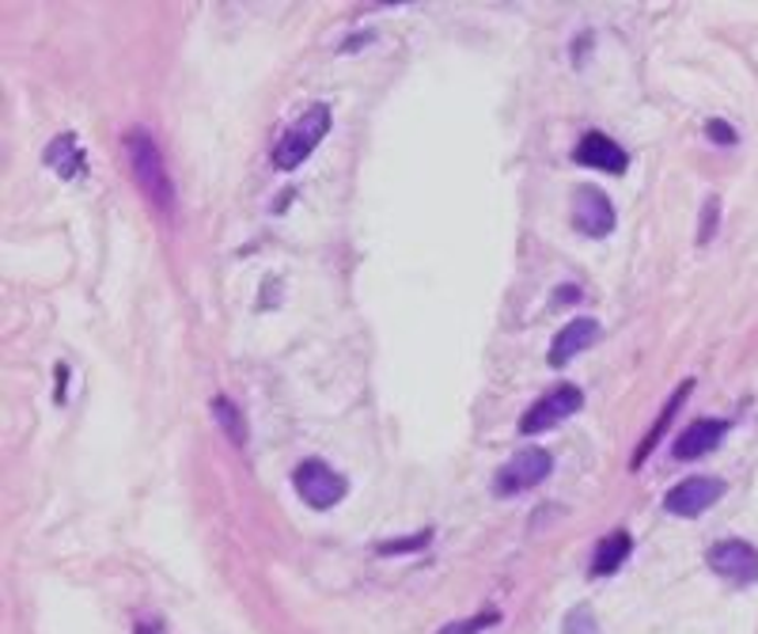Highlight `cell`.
Listing matches in <instances>:
<instances>
[{
    "label": "cell",
    "mask_w": 758,
    "mask_h": 634,
    "mask_svg": "<svg viewBox=\"0 0 758 634\" xmlns=\"http://www.w3.org/2000/svg\"><path fill=\"white\" fill-rule=\"evenodd\" d=\"M630 551H633V536L626 532V528L607 532L604 540L596 543V551H591V578H611L615 570H622Z\"/></svg>",
    "instance_id": "obj_12"
},
{
    "label": "cell",
    "mask_w": 758,
    "mask_h": 634,
    "mask_svg": "<svg viewBox=\"0 0 758 634\" xmlns=\"http://www.w3.org/2000/svg\"><path fill=\"white\" fill-rule=\"evenodd\" d=\"M717 216H720V198H709V202H705V210H702V232H698L702 247L709 243L713 232H717Z\"/></svg>",
    "instance_id": "obj_18"
},
{
    "label": "cell",
    "mask_w": 758,
    "mask_h": 634,
    "mask_svg": "<svg viewBox=\"0 0 758 634\" xmlns=\"http://www.w3.org/2000/svg\"><path fill=\"white\" fill-rule=\"evenodd\" d=\"M497 623H501V612H497V607H482L478 615H470V620L448 623V627H440L437 634H485L490 627H497Z\"/></svg>",
    "instance_id": "obj_16"
},
{
    "label": "cell",
    "mask_w": 758,
    "mask_h": 634,
    "mask_svg": "<svg viewBox=\"0 0 758 634\" xmlns=\"http://www.w3.org/2000/svg\"><path fill=\"white\" fill-rule=\"evenodd\" d=\"M691 388H694V380H686L683 388H675V392H671V399L664 403V414H660L656 425H652V430L644 433V441L638 445V453H633V464H630V467H641V464H644V456H649L652 448L660 445V437H664V430L671 425V419H675V411H679V406H683V399L691 395Z\"/></svg>",
    "instance_id": "obj_14"
},
{
    "label": "cell",
    "mask_w": 758,
    "mask_h": 634,
    "mask_svg": "<svg viewBox=\"0 0 758 634\" xmlns=\"http://www.w3.org/2000/svg\"><path fill=\"white\" fill-rule=\"evenodd\" d=\"M732 430V422L725 419H702V422H691L683 433L675 437V459H698L705 453H713V448L725 441V433Z\"/></svg>",
    "instance_id": "obj_11"
},
{
    "label": "cell",
    "mask_w": 758,
    "mask_h": 634,
    "mask_svg": "<svg viewBox=\"0 0 758 634\" xmlns=\"http://www.w3.org/2000/svg\"><path fill=\"white\" fill-rule=\"evenodd\" d=\"M327 129H330V107H327V103L308 107L289 129H285L281 141L274 145V168L277 171L300 168V163L319 149V141L327 137Z\"/></svg>",
    "instance_id": "obj_2"
},
{
    "label": "cell",
    "mask_w": 758,
    "mask_h": 634,
    "mask_svg": "<svg viewBox=\"0 0 758 634\" xmlns=\"http://www.w3.org/2000/svg\"><path fill=\"white\" fill-rule=\"evenodd\" d=\"M46 163L57 171L61 179H84L88 176V163H84V149L76 141V134H61L50 141L46 149Z\"/></svg>",
    "instance_id": "obj_13"
},
{
    "label": "cell",
    "mask_w": 758,
    "mask_h": 634,
    "mask_svg": "<svg viewBox=\"0 0 758 634\" xmlns=\"http://www.w3.org/2000/svg\"><path fill=\"white\" fill-rule=\"evenodd\" d=\"M429 540H433V532H429V528H425V532H421V536H414V540H395V543H383V547H380V554H395V551H417V547H425Z\"/></svg>",
    "instance_id": "obj_19"
},
{
    "label": "cell",
    "mask_w": 758,
    "mask_h": 634,
    "mask_svg": "<svg viewBox=\"0 0 758 634\" xmlns=\"http://www.w3.org/2000/svg\"><path fill=\"white\" fill-rule=\"evenodd\" d=\"M562 634H599V623H596V615H591L588 607H573V612L565 615V623H562Z\"/></svg>",
    "instance_id": "obj_17"
},
{
    "label": "cell",
    "mask_w": 758,
    "mask_h": 634,
    "mask_svg": "<svg viewBox=\"0 0 758 634\" xmlns=\"http://www.w3.org/2000/svg\"><path fill=\"white\" fill-rule=\"evenodd\" d=\"M709 570L717 578H725L728 585H755L758 581V547L744 543V540H720L717 547H709L705 554Z\"/></svg>",
    "instance_id": "obj_7"
},
{
    "label": "cell",
    "mask_w": 758,
    "mask_h": 634,
    "mask_svg": "<svg viewBox=\"0 0 758 634\" xmlns=\"http://www.w3.org/2000/svg\"><path fill=\"white\" fill-rule=\"evenodd\" d=\"M65 380H68V364H57V403L65 399Z\"/></svg>",
    "instance_id": "obj_21"
},
{
    "label": "cell",
    "mask_w": 758,
    "mask_h": 634,
    "mask_svg": "<svg viewBox=\"0 0 758 634\" xmlns=\"http://www.w3.org/2000/svg\"><path fill=\"white\" fill-rule=\"evenodd\" d=\"M584 406V392L577 384H557L551 388L538 403H531V411L520 419V433H546L554 430V425H562L565 419H573Z\"/></svg>",
    "instance_id": "obj_5"
},
{
    "label": "cell",
    "mask_w": 758,
    "mask_h": 634,
    "mask_svg": "<svg viewBox=\"0 0 758 634\" xmlns=\"http://www.w3.org/2000/svg\"><path fill=\"white\" fill-rule=\"evenodd\" d=\"M705 134H709L713 141H720V145H736V134H732L728 121H709V126H705Z\"/></svg>",
    "instance_id": "obj_20"
},
{
    "label": "cell",
    "mask_w": 758,
    "mask_h": 634,
    "mask_svg": "<svg viewBox=\"0 0 758 634\" xmlns=\"http://www.w3.org/2000/svg\"><path fill=\"white\" fill-rule=\"evenodd\" d=\"M213 419L216 425H221L224 433L235 441V445H247V419H243V411H239V403H232L228 395H216L213 399Z\"/></svg>",
    "instance_id": "obj_15"
},
{
    "label": "cell",
    "mask_w": 758,
    "mask_h": 634,
    "mask_svg": "<svg viewBox=\"0 0 758 634\" xmlns=\"http://www.w3.org/2000/svg\"><path fill=\"white\" fill-rule=\"evenodd\" d=\"M599 324L591 316H577V319H569V324L557 331L554 338V346H551V353H546V361L554 364V369H562V364H569L573 358H580L588 346H596L599 342Z\"/></svg>",
    "instance_id": "obj_10"
},
{
    "label": "cell",
    "mask_w": 758,
    "mask_h": 634,
    "mask_svg": "<svg viewBox=\"0 0 758 634\" xmlns=\"http://www.w3.org/2000/svg\"><path fill=\"white\" fill-rule=\"evenodd\" d=\"M292 486L303 498V506L311 509H334L345 498V490H350L345 475H338L327 459H303L292 472Z\"/></svg>",
    "instance_id": "obj_4"
},
{
    "label": "cell",
    "mask_w": 758,
    "mask_h": 634,
    "mask_svg": "<svg viewBox=\"0 0 758 634\" xmlns=\"http://www.w3.org/2000/svg\"><path fill=\"white\" fill-rule=\"evenodd\" d=\"M554 472V456L546 448H520L516 456H509V464H501V472L493 475V494L497 498H516L535 486H543Z\"/></svg>",
    "instance_id": "obj_3"
},
{
    "label": "cell",
    "mask_w": 758,
    "mask_h": 634,
    "mask_svg": "<svg viewBox=\"0 0 758 634\" xmlns=\"http://www.w3.org/2000/svg\"><path fill=\"white\" fill-rule=\"evenodd\" d=\"M126 160L148 202H152L163 216L175 213V182H171L168 160H163L160 145H156L145 129H129L126 134Z\"/></svg>",
    "instance_id": "obj_1"
},
{
    "label": "cell",
    "mask_w": 758,
    "mask_h": 634,
    "mask_svg": "<svg viewBox=\"0 0 758 634\" xmlns=\"http://www.w3.org/2000/svg\"><path fill=\"white\" fill-rule=\"evenodd\" d=\"M569 216H573V224H577V232H584V236H591V240L611 236L615 221H618L611 198H607L604 190H596V187H577Z\"/></svg>",
    "instance_id": "obj_8"
},
{
    "label": "cell",
    "mask_w": 758,
    "mask_h": 634,
    "mask_svg": "<svg viewBox=\"0 0 758 634\" xmlns=\"http://www.w3.org/2000/svg\"><path fill=\"white\" fill-rule=\"evenodd\" d=\"M573 160L580 163V168H596V171H607V176H622L626 168H630V156L618 141H611L607 134H599V129H591V134H584L577 141V149H573Z\"/></svg>",
    "instance_id": "obj_9"
},
{
    "label": "cell",
    "mask_w": 758,
    "mask_h": 634,
    "mask_svg": "<svg viewBox=\"0 0 758 634\" xmlns=\"http://www.w3.org/2000/svg\"><path fill=\"white\" fill-rule=\"evenodd\" d=\"M720 494H725V479H713V475H691V479L675 483L664 494V509L671 517H702L709 506H717Z\"/></svg>",
    "instance_id": "obj_6"
}]
</instances>
